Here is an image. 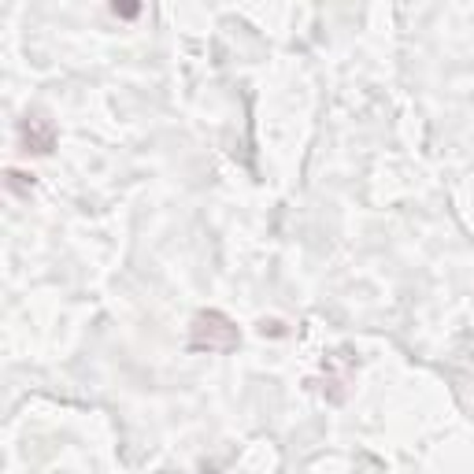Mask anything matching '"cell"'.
I'll return each instance as SVG.
<instances>
[{
    "instance_id": "277c9868",
    "label": "cell",
    "mask_w": 474,
    "mask_h": 474,
    "mask_svg": "<svg viewBox=\"0 0 474 474\" xmlns=\"http://www.w3.org/2000/svg\"><path fill=\"white\" fill-rule=\"evenodd\" d=\"M111 12H115L118 19H134L141 8H137V5H111Z\"/></svg>"
},
{
    "instance_id": "7a4b0ae2",
    "label": "cell",
    "mask_w": 474,
    "mask_h": 474,
    "mask_svg": "<svg viewBox=\"0 0 474 474\" xmlns=\"http://www.w3.org/2000/svg\"><path fill=\"white\" fill-rule=\"evenodd\" d=\"M19 148L26 156H49L56 148V127L45 115H26L19 123Z\"/></svg>"
},
{
    "instance_id": "3957f363",
    "label": "cell",
    "mask_w": 474,
    "mask_h": 474,
    "mask_svg": "<svg viewBox=\"0 0 474 474\" xmlns=\"http://www.w3.org/2000/svg\"><path fill=\"white\" fill-rule=\"evenodd\" d=\"M30 185H33V175L8 171V189H12V193H30Z\"/></svg>"
},
{
    "instance_id": "6da1fadb",
    "label": "cell",
    "mask_w": 474,
    "mask_h": 474,
    "mask_svg": "<svg viewBox=\"0 0 474 474\" xmlns=\"http://www.w3.org/2000/svg\"><path fill=\"white\" fill-rule=\"evenodd\" d=\"M237 345H242V330H237V323L230 319L226 311H201L189 327V348L193 352H233Z\"/></svg>"
}]
</instances>
